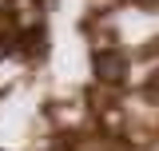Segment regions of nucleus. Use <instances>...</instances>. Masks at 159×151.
Returning a JSON list of instances; mask_svg holds the SVG:
<instances>
[{"label": "nucleus", "instance_id": "7ed1b4c3", "mask_svg": "<svg viewBox=\"0 0 159 151\" xmlns=\"http://www.w3.org/2000/svg\"><path fill=\"white\" fill-rule=\"evenodd\" d=\"M147 4H151V0H147Z\"/></svg>", "mask_w": 159, "mask_h": 151}, {"label": "nucleus", "instance_id": "f257e3e1", "mask_svg": "<svg viewBox=\"0 0 159 151\" xmlns=\"http://www.w3.org/2000/svg\"><path fill=\"white\" fill-rule=\"evenodd\" d=\"M92 72H96V80H103V84H119V80L127 76V60H123V52H116V48H99L96 56H92Z\"/></svg>", "mask_w": 159, "mask_h": 151}, {"label": "nucleus", "instance_id": "f03ea898", "mask_svg": "<svg viewBox=\"0 0 159 151\" xmlns=\"http://www.w3.org/2000/svg\"><path fill=\"white\" fill-rule=\"evenodd\" d=\"M147 95H151V99H159V68L151 72V80H147Z\"/></svg>", "mask_w": 159, "mask_h": 151}]
</instances>
